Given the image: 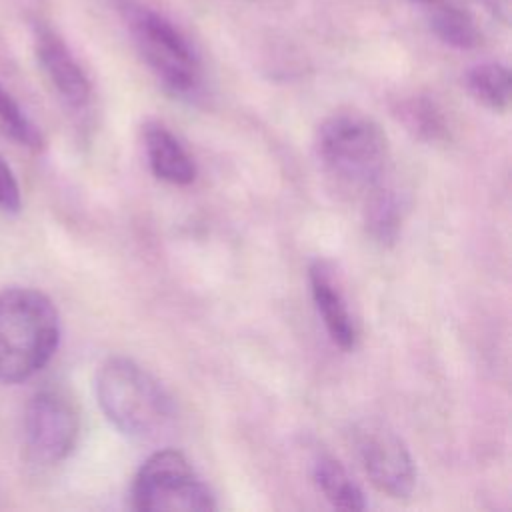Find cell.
Wrapping results in <instances>:
<instances>
[{
	"mask_svg": "<svg viewBox=\"0 0 512 512\" xmlns=\"http://www.w3.org/2000/svg\"><path fill=\"white\" fill-rule=\"evenodd\" d=\"M366 232L370 238L382 246L396 242L402 228V200L390 188L376 186L368 192V202L364 210Z\"/></svg>",
	"mask_w": 512,
	"mask_h": 512,
	"instance_id": "13",
	"label": "cell"
},
{
	"mask_svg": "<svg viewBox=\"0 0 512 512\" xmlns=\"http://www.w3.org/2000/svg\"><path fill=\"white\" fill-rule=\"evenodd\" d=\"M414 4L422 10L430 30L444 44L470 50L482 42V32L474 16L452 0H414Z\"/></svg>",
	"mask_w": 512,
	"mask_h": 512,
	"instance_id": "11",
	"label": "cell"
},
{
	"mask_svg": "<svg viewBox=\"0 0 512 512\" xmlns=\"http://www.w3.org/2000/svg\"><path fill=\"white\" fill-rule=\"evenodd\" d=\"M144 150L148 166L158 180L174 186H186L196 178V164L180 140L160 122L144 126Z\"/></svg>",
	"mask_w": 512,
	"mask_h": 512,
	"instance_id": "10",
	"label": "cell"
},
{
	"mask_svg": "<svg viewBox=\"0 0 512 512\" xmlns=\"http://www.w3.org/2000/svg\"><path fill=\"white\" fill-rule=\"evenodd\" d=\"M402 118L416 136L424 140H440L446 136V124L434 102L426 98H414L402 106Z\"/></svg>",
	"mask_w": 512,
	"mask_h": 512,
	"instance_id": "16",
	"label": "cell"
},
{
	"mask_svg": "<svg viewBox=\"0 0 512 512\" xmlns=\"http://www.w3.org/2000/svg\"><path fill=\"white\" fill-rule=\"evenodd\" d=\"M34 52L44 76L48 78L58 98L70 110L86 108L92 98L90 80L66 46V42L50 26H34Z\"/></svg>",
	"mask_w": 512,
	"mask_h": 512,
	"instance_id": "8",
	"label": "cell"
},
{
	"mask_svg": "<svg viewBox=\"0 0 512 512\" xmlns=\"http://www.w3.org/2000/svg\"><path fill=\"white\" fill-rule=\"evenodd\" d=\"M354 446L362 468L376 490L390 498H408L416 484V468L404 440L380 420H364L354 428Z\"/></svg>",
	"mask_w": 512,
	"mask_h": 512,
	"instance_id": "7",
	"label": "cell"
},
{
	"mask_svg": "<svg viewBox=\"0 0 512 512\" xmlns=\"http://www.w3.org/2000/svg\"><path fill=\"white\" fill-rule=\"evenodd\" d=\"M466 84L470 94L490 110L504 112L510 104V72L496 62H484L468 70Z\"/></svg>",
	"mask_w": 512,
	"mask_h": 512,
	"instance_id": "14",
	"label": "cell"
},
{
	"mask_svg": "<svg viewBox=\"0 0 512 512\" xmlns=\"http://www.w3.org/2000/svg\"><path fill=\"white\" fill-rule=\"evenodd\" d=\"M308 280L314 306L324 322L328 336L342 350H352L358 338L356 324L330 266L322 260H314L308 270Z\"/></svg>",
	"mask_w": 512,
	"mask_h": 512,
	"instance_id": "9",
	"label": "cell"
},
{
	"mask_svg": "<svg viewBox=\"0 0 512 512\" xmlns=\"http://www.w3.org/2000/svg\"><path fill=\"white\" fill-rule=\"evenodd\" d=\"M312 478L324 498L342 510H364L366 498L360 486L350 478L346 468L328 454L318 456L312 462Z\"/></svg>",
	"mask_w": 512,
	"mask_h": 512,
	"instance_id": "12",
	"label": "cell"
},
{
	"mask_svg": "<svg viewBox=\"0 0 512 512\" xmlns=\"http://www.w3.org/2000/svg\"><path fill=\"white\" fill-rule=\"evenodd\" d=\"M118 12L154 76L172 94H196L202 62L192 42L166 16L138 0H118Z\"/></svg>",
	"mask_w": 512,
	"mask_h": 512,
	"instance_id": "4",
	"label": "cell"
},
{
	"mask_svg": "<svg viewBox=\"0 0 512 512\" xmlns=\"http://www.w3.org/2000/svg\"><path fill=\"white\" fill-rule=\"evenodd\" d=\"M132 508L140 512L214 510L216 500L208 484L178 450H158L138 468L130 488Z\"/></svg>",
	"mask_w": 512,
	"mask_h": 512,
	"instance_id": "5",
	"label": "cell"
},
{
	"mask_svg": "<svg viewBox=\"0 0 512 512\" xmlns=\"http://www.w3.org/2000/svg\"><path fill=\"white\" fill-rule=\"evenodd\" d=\"M476 4H480L486 12H490L494 18H498L500 22H508L510 16V0H474Z\"/></svg>",
	"mask_w": 512,
	"mask_h": 512,
	"instance_id": "18",
	"label": "cell"
},
{
	"mask_svg": "<svg viewBox=\"0 0 512 512\" xmlns=\"http://www.w3.org/2000/svg\"><path fill=\"white\" fill-rule=\"evenodd\" d=\"M60 344V316L40 290H0V382L18 384L40 372Z\"/></svg>",
	"mask_w": 512,
	"mask_h": 512,
	"instance_id": "1",
	"label": "cell"
},
{
	"mask_svg": "<svg viewBox=\"0 0 512 512\" xmlns=\"http://www.w3.org/2000/svg\"><path fill=\"white\" fill-rule=\"evenodd\" d=\"M80 416L74 402L60 390H38L24 414V438L30 456L42 464H58L78 442Z\"/></svg>",
	"mask_w": 512,
	"mask_h": 512,
	"instance_id": "6",
	"label": "cell"
},
{
	"mask_svg": "<svg viewBox=\"0 0 512 512\" xmlns=\"http://www.w3.org/2000/svg\"><path fill=\"white\" fill-rule=\"evenodd\" d=\"M0 130L20 146H26L30 150L44 148V136L40 128L28 118V114L12 98V94L2 86V82H0Z\"/></svg>",
	"mask_w": 512,
	"mask_h": 512,
	"instance_id": "15",
	"label": "cell"
},
{
	"mask_svg": "<svg viewBox=\"0 0 512 512\" xmlns=\"http://www.w3.org/2000/svg\"><path fill=\"white\" fill-rule=\"evenodd\" d=\"M20 206H22V196H20L18 180L12 168L0 156V210L14 214L20 210Z\"/></svg>",
	"mask_w": 512,
	"mask_h": 512,
	"instance_id": "17",
	"label": "cell"
},
{
	"mask_svg": "<svg viewBox=\"0 0 512 512\" xmlns=\"http://www.w3.org/2000/svg\"><path fill=\"white\" fill-rule=\"evenodd\" d=\"M316 156L338 186L370 192L388 166V138L380 124L360 112H336L316 132Z\"/></svg>",
	"mask_w": 512,
	"mask_h": 512,
	"instance_id": "3",
	"label": "cell"
},
{
	"mask_svg": "<svg viewBox=\"0 0 512 512\" xmlns=\"http://www.w3.org/2000/svg\"><path fill=\"white\" fill-rule=\"evenodd\" d=\"M94 392L106 420L130 438H156L174 418V404L160 382L126 356L100 364Z\"/></svg>",
	"mask_w": 512,
	"mask_h": 512,
	"instance_id": "2",
	"label": "cell"
}]
</instances>
